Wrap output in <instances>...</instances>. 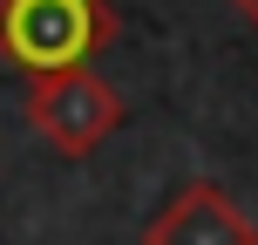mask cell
<instances>
[{
  "mask_svg": "<svg viewBox=\"0 0 258 245\" xmlns=\"http://www.w3.org/2000/svg\"><path fill=\"white\" fill-rule=\"evenodd\" d=\"M116 14L102 0H0V55L27 75H68L89 68L95 48H109Z\"/></svg>",
  "mask_w": 258,
  "mask_h": 245,
  "instance_id": "obj_1",
  "label": "cell"
},
{
  "mask_svg": "<svg viewBox=\"0 0 258 245\" xmlns=\"http://www.w3.org/2000/svg\"><path fill=\"white\" fill-rule=\"evenodd\" d=\"M21 116H27V129H34L54 157L75 164V157H95V150L129 123V103L116 95V82H102L95 68H68V75L27 82Z\"/></svg>",
  "mask_w": 258,
  "mask_h": 245,
  "instance_id": "obj_2",
  "label": "cell"
},
{
  "mask_svg": "<svg viewBox=\"0 0 258 245\" xmlns=\"http://www.w3.org/2000/svg\"><path fill=\"white\" fill-rule=\"evenodd\" d=\"M231 7H238V21H245V27H258V0H231Z\"/></svg>",
  "mask_w": 258,
  "mask_h": 245,
  "instance_id": "obj_4",
  "label": "cell"
},
{
  "mask_svg": "<svg viewBox=\"0 0 258 245\" xmlns=\"http://www.w3.org/2000/svg\"><path fill=\"white\" fill-rule=\"evenodd\" d=\"M143 245H258V225L231 205L224 184H183L143 225Z\"/></svg>",
  "mask_w": 258,
  "mask_h": 245,
  "instance_id": "obj_3",
  "label": "cell"
}]
</instances>
